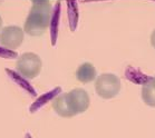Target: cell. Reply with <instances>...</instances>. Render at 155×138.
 Returning <instances> with one entry per match:
<instances>
[{
    "mask_svg": "<svg viewBox=\"0 0 155 138\" xmlns=\"http://www.w3.org/2000/svg\"><path fill=\"white\" fill-rule=\"evenodd\" d=\"M53 14L51 4L47 0L34 1L25 22V32L30 36H41L50 25Z\"/></svg>",
    "mask_w": 155,
    "mask_h": 138,
    "instance_id": "obj_1",
    "label": "cell"
},
{
    "mask_svg": "<svg viewBox=\"0 0 155 138\" xmlns=\"http://www.w3.org/2000/svg\"><path fill=\"white\" fill-rule=\"evenodd\" d=\"M96 92L104 99H110L120 92V80L114 74H103L95 82Z\"/></svg>",
    "mask_w": 155,
    "mask_h": 138,
    "instance_id": "obj_2",
    "label": "cell"
},
{
    "mask_svg": "<svg viewBox=\"0 0 155 138\" xmlns=\"http://www.w3.org/2000/svg\"><path fill=\"white\" fill-rule=\"evenodd\" d=\"M16 67L21 76L28 79H32L39 75L41 70L42 63L39 56H37L36 53H26L18 58Z\"/></svg>",
    "mask_w": 155,
    "mask_h": 138,
    "instance_id": "obj_3",
    "label": "cell"
},
{
    "mask_svg": "<svg viewBox=\"0 0 155 138\" xmlns=\"http://www.w3.org/2000/svg\"><path fill=\"white\" fill-rule=\"evenodd\" d=\"M24 41V30L17 26H8L0 34L1 46L10 50L19 48Z\"/></svg>",
    "mask_w": 155,
    "mask_h": 138,
    "instance_id": "obj_4",
    "label": "cell"
},
{
    "mask_svg": "<svg viewBox=\"0 0 155 138\" xmlns=\"http://www.w3.org/2000/svg\"><path fill=\"white\" fill-rule=\"evenodd\" d=\"M68 103L71 105V109L76 115L81 114L86 111L87 108L89 107L91 99H89V95L87 94L86 90L81 88L73 89L71 91L67 92Z\"/></svg>",
    "mask_w": 155,
    "mask_h": 138,
    "instance_id": "obj_5",
    "label": "cell"
},
{
    "mask_svg": "<svg viewBox=\"0 0 155 138\" xmlns=\"http://www.w3.org/2000/svg\"><path fill=\"white\" fill-rule=\"evenodd\" d=\"M53 108L60 117H64V118H71L76 115L68 103L67 92L57 96L53 101Z\"/></svg>",
    "mask_w": 155,
    "mask_h": 138,
    "instance_id": "obj_6",
    "label": "cell"
},
{
    "mask_svg": "<svg viewBox=\"0 0 155 138\" xmlns=\"http://www.w3.org/2000/svg\"><path fill=\"white\" fill-rule=\"evenodd\" d=\"M96 69L92 64L85 63L81 65L76 70V78L83 84H88L96 78Z\"/></svg>",
    "mask_w": 155,
    "mask_h": 138,
    "instance_id": "obj_7",
    "label": "cell"
},
{
    "mask_svg": "<svg viewBox=\"0 0 155 138\" xmlns=\"http://www.w3.org/2000/svg\"><path fill=\"white\" fill-rule=\"evenodd\" d=\"M142 99L147 106L155 108V87L153 85L152 78L143 84L142 88Z\"/></svg>",
    "mask_w": 155,
    "mask_h": 138,
    "instance_id": "obj_8",
    "label": "cell"
},
{
    "mask_svg": "<svg viewBox=\"0 0 155 138\" xmlns=\"http://www.w3.org/2000/svg\"><path fill=\"white\" fill-rule=\"evenodd\" d=\"M151 45L155 48V30L152 32L151 35Z\"/></svg>",
    "mask_w": 155,
    "mask_h": 138,
    "instance_id": "obj_9",
    "label": "cell"
},
{
    "mask_svg": "<svg viewBox=\"0 0 155 138\" xmlns=\"http://www.w3.org/2000/svg\"><path fill=\"white\" fill-rule=\"evenodd\" d=\"M152 82H153V85H154V87H155V77L152 78Z\"/></svg>",
    "mask_w": 155,
    "mask_h": 138,
    "instance_id": "obj_10",
    "label": "cell"
},
{
    "mask_svg": "<svg viewBox=\"0 0 155 138\" xmlns=\"http://www.w3.org/2000/svg\"><path fill=\"white\" fill-rule=\"evenodd\" d=\"M1 26H2V19L0 17V28H1Z\"/></svg>",
    "mask_w": 155,
    "mask_h": 138,
    "instance_id": "obj_11",
    "label": "cell"
}]
</instances>
